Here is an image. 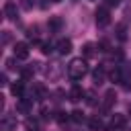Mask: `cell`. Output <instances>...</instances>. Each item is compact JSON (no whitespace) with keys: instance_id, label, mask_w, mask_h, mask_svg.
Here are the masks:
<instances>
[{"instance_id":"obj_1","label":"cell","mask_w":131,"mask_h":131,"mask_svg":"<svg viewBox=\"0 0 131 131\" xmlns=\"http://www.w3.org/2000/svg\"><path fill=\"white\" fill-rule=\"evenodd\" d=\"M86 74H88V66H86V61L82 57H76V59H72L68 63V76L72 80H82Z\"/></svg>"},{"instance_id":"obj_2","label":"cell","mask_w":131,"mask_h":131,"mask_svg":"<svg viewBox=\"0 0 131 131\" xmlns=\"http://www.w3.org/2000/svg\"><path fill=\"white\" fill-rule=\"evenodd\" d=\"M108 23H111V12H108L106 6H100L96 10V25L98 27H106Z\"/></svg>"},{"instance_id":"obj_3","label":"cell","mask_w":131,"mask_h":131,"mask_svg":"<svg viewBox=\"0 0 131 131\" xmlns=\"http://www.w3.org/2000/svg\"><path fill=\"white\" fill-rule=\"evenodd\" d=\"M14 57H16V59H27V57H29V45H27L25 41L14 43Z\"/></svg>"},{"instance_id":"obj_4","label":"cell","mask_w":131,"mask_h":131,"mask_svg":"<svg viewBox=\"0 0 131 131\" xmlns=\"http://www.w3.org/2000/svg\"><path fill=\"white\" fill-rule=\"evenodd\" d=\"M4 14H6V18H10V20H16V16H18L16 4H14V2H6V4H4Z\"/></svg>"},{"instance_id":"obj_5","label":"cell","mask_w":131,"mask_h":131,"mask_svg":"<svg viewBox=\"0 0 131 131\" xmlns=\"http://www.w3.org/2000/svg\"><path fill=\"white\" fill-rule=\"evenodd\" d=\"M57 51L61 53V55H68L70 51H72V41L70 39H61V41H57Z\"/></svg>"},{"instance_id":"obj_6","label":"cell","mask_w":131,"mask_h":131,"mask_svg":"<svg viewBox=\"0 0 131 131\" xmlns=\"http://www.w3.org/2000/svg\"><path fill=\"white\" fill-rule=\"evenodd\" d=\"M84 94H86V92L76 84V86H72V90H70V100H72V102H78V100H82Z\"/></svg>"},{"instance_id":"obj_7","label":"cell","mask_w":131,"mask_h":131,"mask_svg":"<svg viewBox=\"0 0 131 131\" xmlns=\"http://www.w3.org/2000/svg\"><path fill=\"white\" fill-rule=\"evenodd\" d=\"M125 127V115H113V119H111V129H123Z\"/></svg>"},{"instance_id":"obj_8","label":"cell","mask_w":131,"mask_h":131,"mask_svg":"<svg viewBox=\"0 0 131 131\" xmlns=\"http://www.w3.org/2000/svg\"><path fill=\"white\" fill-rule=\"evenodd\" d=\"M31 102H33V98H20L18 104H16V108H18L20 113H29V111H31Z\"/></svg>"},{"instance_id":"obj_9","label":"cell","mask_w":131,"mask_h":131,"mask_svg":"<svg viewBox=\"0 0 131 131\" xmlns=\"http://www.w3.org/2000/svg\"><path fill=\"white\" fill-rule=\"evenodd\" d=\"M47 25H49V29H51L53 33H57V31L61 29V25H63V23H61V18H59V16H51Z\"/></svg>"},{"instance_id":"obj_10","label":"cell","mask_w":131,"mask_h":131,"mask_svg":"<svg viewBox=\"0 0 131 131\" xmlns=\"http://www.w3.org/2000/svg\"><path fill=\"white\" fill-rule=\"evenodd\" d=\"M115 98H117V96H115V90H108V92L104 94V102H102V108H104V111H106V108H111V104L115 102Z\"/></svg>"},{"instance_id":"obj_11","label":"cell","mask_w":131,"mask_h":131,"mask_svg":"<svg viewBox=\"0 0 131 131\" xmlns=\"http://www.w3.org/2000/svg\"><path fill=\"white\" fill-rule=\"evenodd\" d=\"M92 80H94V84H102L104 82V70L102 68H96L94 74H92Z\"/></svg>"},{"instance_id":"obj_12","label":"cell","mask_w":131,"mask_h":131,"mask_svg":"<svg viewBox=\"0 0 131 131\" xmlns=\"http://www.w3.org/2000/svg\"><path fill=\"white\" fill-rule=\"evenodd\" d=\"M10 92H12L14 96H23V92H25V86H23V82H14V84L10 86Z\"/></svg>"},{"instance_id":"obj_13","label":"cell","mask_w":131,"mask_h":131,"mask_svg":"<svg viewBox=\"0 0 131 131\" xmlns=\"http://www.w3.org/2000/svg\"><path fill=\"white\" fill-rule=\"evenodd\" d=\"M12 127H16V119H4L0 125V131H10Z\"/></svg>"},{"instance_id":"obj_14","label":"cell","mask_w":131,"mask_h":131,"mask_svg":"<svg viewBox=\"0 0 131 131\" xmlns=\"http://www.w3.org/2000/svg\"><path fill=\"white\" fill-rule=\"evenodd\" d=\"M94 49H96V45H94V43H86V45L82 47L84 57H92V55H94Z\"/></svg>"},{"instance_id":"obj_15","label":"cell","mask_w":131,"mask_h":131,"mask_svg":"<svg viewBox=\"0 0 131 131\" xmlns=\"http://www.w3.org/2000/svg\"><path fill=\"white\" fill-rule=\"evenodd\" d=\"M88 125H90V129H92V131L102 129V121H100V117H92V119L88 121Z\"/></svg>"},{"instance_id":"obj_16","label":"cell","mask_w":131,"mask_h":131,"mask_svg":"<svg viewBox=\"0 0 131 131\" xmlns=\"http://www.w3.org/2000/svg\"><path fill=\"white\" fill-rule=\"evenodd\" d=\"M108 76H111V80H113V82H123V72H121V68H115Z\"/></svg>"},{"instance_id":"obj_17","label":"cell","mask_w":131,"mask_h":131,"mask_svg":"<svg viewBox=\"0 0 131 131\" xmlns=\"http://www.w3.org/2000/svg\"><path fill=\"white\" fill-rule=\"evenodd\" d=\"M45 94H47L45 92V86L43 84H35V98L41 100V98H45Z\"/></svg>"},{"instance_id":"obj_18","label":"cell","mask_w":131,"mask_h":131,"mask_svg":"<svg viewBox=\"0 0 131 131\" xmlns=\"http://www.w3.org/2000/svg\"><path fill=\"white\" fill-rule=\"evenodd\" d=\"M33 72H35V70H33V66H31V68H23V70H20L23 80H31V78H33Z\"/></svg>"},{"instance_id":"obj_19","label":"cell","mask_w":131,"mask_h":131,"mask_svg":"<svg viewBox=\"0 0 131 131\" xmlns=\"http://www.w3.org/2000/svg\"><path fill=\"white\" fill-rule=\"evenodd\" d=\"M84 96H86V102H88L90 106H94V104H96V94H94L92 90H88V92H86Z\"/></svg>"},{"instance_id":"obj_20","label":"cell","mask_w":131,"mask_h":131,"mask_svg":"<svg viewBox=\"0 0 131 131\" xmlns=\"http://www.w3.org/2000/svg\"><path fill=\"white\" fill-rule=\"evenodd\" d=\"M41 51H43L45 55H49V53L53 51V43H41Z\"/></svg>"},{"instance_id":"obj_21","label":"cell","mask_w":131,"mask_h":131,"mask_svg":"<svg viewBox=\"0 0 131 131\" xmlns=\"http://www.w3.org/2000/svg\"><path fill=\"white\" fill-rule=\"evenodd\" d=\"M68 119H70V117H68V113H55V121H57V123H61V125H63Z\"/></svg>"},{"instance_id":"obj_22","label":"cell","mask_w":131,"mask_h":131,"mask_svg":"<svg viewBox=\"0 0 131 131\" xmlns=\"http://www.w3.org/2000/svg\"><path fill=\"white\" fill-rule=\"evenodd\" d=\"M72 119H74L76 123H82V121H84V113H82V111H74V113H72Z\"/></svg>"},{"instance_id":"obj_23","label":"cell","mask_w":131,"mask_h":131,"mask_svg":"<svg viewBox=\"0 0 131 131\" xmlns=\"http://www.w3.org/2000/svg\"><path fill=\"white\" fill-rule=\"evenodd\" d=\"M117 37H119L121 41H125V37H127V35H125V27H123V25H119V27H117Z\"/></svg>"},{"instance_id":"obj_24","label":"cell","mask_w":131,"mask_h":131,"mask_svg":"<svg viewBox=\"0 0 131 131\" xmlns=\"http://www.w3.org/2000/svg\"><path fill=\"white\" fill-rule=\"evenodd\" d=\"M98 49H100V51H111V45H108V41H104V39H102V41L98 43Z\"/></svg>"},{"instance_id":"obj_25","label":"cell","mask_w":131,"mask_h":131,"mask_svg":"<svg viewBox=\"0 0 131 131\" xmlns=\"http://www.w3.org/2000/svg\"><path fill=\"white\" fill-rule=\"evenodd\" d=\"M20 6H23L25 10H31V8H33V2H31V0H20Z\"/></svg>"},{"instance_id":"obj_26","label":"cell","mask_w":131,"mask_h":131,"mask_svg":"<svg viewBox=\"0 0 131 131\" xmlns=\"http://www.w3.org/2000/svg\"><path fill=\"white\" fill-rule=\"evenodd\" d=\"M123 88L125 90H131V78H123Z\"/></svg>"},{"instance_id":"obj_27","label":"cell","mask_w":131,"mask_h":131,"mask_svg":"<svg viewBox=\"0 0 131 131\" xmlns=\"http://www.w3.org/2000/svg\"><path fill=\"white\" fill-rule=\"evenodd\" d=\"M8 41H10V33L4 31V35H2V43H8Z\"/></svg>"},{"instance_id":"obj_28","label":"cell","mask_w":131,"mask_h":131,"mask_svg":"<svg viewBox=\"0 0 131 131\" xmlns=\"http://www.w3.org/2000/svg\"><path fill=\"white\" fill-rule=\"evenodd\" d=\"M6 66H8L10 70H14V68H16V66H14V59H8V61H6Z\"/></svg>"},{"instance_id":"obj_29","label":"cell","mask_w":131,"mask_h":131,"mask_svg":"<svg viewBox=\"0 0 131 131\" xmlns=\"http://www.w3.org/2000/svg\"><path fill=\"white\" fill-rule=\"evenodd\" d=\"M119 2H121V0H106V4H108V6H117Z\"/></svg>"},{"instance_id":"obj_30","label":"cell","mask_w":131,"mask_h":131,"mask_svg":"<svg viewBox=\"0 0 131 131\" xmlns=\"http://www.w3.org/2000/svg\"><path fill=\"white\" fill-rule=\"evenodd\" d=\"M0 80H2V82H0V84H4V86H6V84H8V78H6V74H2V78H0Z\"/></svg>"},{"instance_id":"obj_31","label":"cell","mask_w":131,"mask_h":131,"mask_svg":"<svg viewBox=\"0 0 131 131\" xmlns=\"http://www.w3.org/2000/svg\"><path fill=\"white\" fill-rule=\"evenodd\" d=\"M55 2H59V0H55Z\"/></svg>"}]
</instances>
